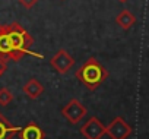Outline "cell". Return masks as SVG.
<instances>
[{
	"instance_id": "6da1fadb",
	"label": "cell",
	"mask_w": 149,
	"mask_h": 139,
	"mask_svg": "<svg viewBox=\"0 0 149 139\" xmlns=\"http://www.w3.org/2000/svg\"><path fill=\"white\" fill-rule=\"evenodd\" d=\"M5 32L10 41V45L13 48V61H19L25 54H31L41 59V54H37L31 51V45L34 44V38L29 35V32L21 27L18 22H12L9 25H5Z\"/></svg>"
},
{
	"instance_id": "7a4b0ae2",
	"label": "cell",
	"mask_w": 149,
	"mask_h": 139,
	"mask_svg": "<svg viewBox=\"0 0 149 139\" xmlns=\"http://www.w3.org/2000/svg\"><path fill=\"white\" fill-rule=\"evenodd\" d=\"M76 79L85 85L88 89L95 91L102 82L107 81L108 78V71L95 59V57H89L78 71L74 73Z\"/></svg>"
},
{
	"instance_id": "3957f363",
	"label": "cell",
	"mask_w": 149,
	"mask_h": 139,
	"mask_svg": "<svg viewBox=\"0 0 149 139\" xmlns=\"http://www.w3.org/2000/svg\"><path fill=\"white\" fill-rule=\"evenodd\" d=\"M88 110L86 107L76 98H72L63 108H61V114L63 117L70 123V124H78L85 116H86Z\"/></svg>"
},
{
	"instance_id": "277c9868",
	"label": "cell",
	"mask_w": 149,
	"mask_h": 139,
	"mask_svg": "<svg viewBox=\"0 0 149 139\" xmlns=\"http://www.w3.org/2000/svg\"><path fill=\"white\" fill-rule=\"evenodd\" d=\"M74 60L72 54H69L64 48L58 50L51 59H50V66L54 69V71L60 75H64L67 73L70 69L74 66Z\"/></svg>"
},
{
	"instance_id": "5b68a950",
	"label": "cell",
	"mask_w": 149,
	"mask_h": 139,
	"mask_svg": "<svg viewBox=\"0 0 149 139\" xmlns=\"http://www.w3.org/2000/svg\"><path fill=\"white\" fill-rule=\"evenodd\" d=\"M81 135L85 139H101L104 135H107V126H104L97 116H92L81 127Z\"/></svg>"
},
{
	"instance_id": "8992f818",
	"label": "cell",
	"mask_w": 149,
	"mask_h": 139,
	"mask_svg": "<svg viewBox=\"0 0 149 139\" xmlns=\"http://www.w3.org/2000/svg\"><path fill=\"white\" fill-rule=\"evenodd\" d=\"M132 133H133L132 126L120 116L113 119L107 126V135L111 139H127Z\"/></svg>"
},
{
	"instance_id": "52a82bcc",
	"label": "cell",
	"mask_w": 149,
	"mask_h": 139,
	"mask_svg": "<svg viewBox=\"0 0 149 139\" xmlns=\"http://www.w3.org/2000/svg\"><path fill=\"white\" fill-rule=\"evenodd\" d=\"M18 135L21 139H44L45 138L44 130L35 122H29L25 127L21 129V132Z\"/></svg>"
},
{
	"instance_id": "ba28073f",
	"label": "cell",
	"mask_w": 149,
	"mask_h": 139,
	"mask_svg": "<svg viewBox=\"0 0 149 139\" xmlns=\"http://www.w3.org/2000/svg\"><path fill=\"white\" fill-rule=\"evenodd\" d=\"M22 127L13 126L2 113H0V139H12L15 135L21 132Z\"/></svg>"
},
{
	"instance_id": "9c48e42d",
	"label": "cell",
	"mask_w": 149,
	"mask_h": 139,
	"mask_svg": "<svg viewBox=\"0 0 149 139\" xmlns=\"http://www.w3.org/2000/svg\"><path fill=\"white\" fill-rule=\"evenodd\" d=\"M22 91H24V94H25L28 98H31V100H37V98H40V97L42 95V92H44V87H42V84H41L38 79L32 78V79H29V81L24 85Z\"/></svg>"
},
{
	"instance_id": "30bf717a",
	"label": "cell",
	"mask_w": 149,
	"mask_h": 139,
	"mask_svg": "<svg viewBox=\"0 0 149 139\" xmlns=\"http://www.w3.org/2000/svg\"><path fill=\"white\" fill-rule=\"evenodd\" d=\"M116 22L118 24V27H120L121 29L127 31V29H130V28L136 24V16H134L130 10L123 9V10L116 16Z\"/></svg>"
},
{
	"instance_id": "8fae6325",
	"label": "cell",
	"mask_w": 149,
	"mask_h": 139,
	"mask_svg": "<svg viewBox=\"0 0 149 139\" xmlns=\"http://www.w3.org/2000/svg\"><path fill=\"white\" fill-rule=\"evenodd\" d=\"M13 101V94L8 88L0 89V105H9Z\"/></svg>"
},
{
	"instance_id": "7c38bea8",
	"label": "cell",
	"mask_w": 149,
	"mask_h": 139,
	"mask_svg": "<svg viewBox=\"0 0 149 139\" xmlns=\"http://www.w3.org/2000/svg\"><path fill=\"white\" fill-rule=\"evenodd\" d=\"M19 3H21L25 9H31V8H34V6L38 3V0H19Z\"/></svg>"
},
{
	"instance_id": "4fadbf2b",
	"label": "cell",
	"mask_w": 149,
	"mask_h": 139,
	"mask_svg": "<svg viewBox=\"0 0 149 139\" xmlns=\"http://www.w3.org/2000/svg\"><path fill=\"white\" fill-rule=\"evenodd\" d=\"M6 69H8V61L0 57V76H2V75L6 72Z\"/></svg>"
},
{
	"instance_id": "5bb4252c",
	"label": "cell",
	"mask_w": 149,
	"mask_h": 139,
	"mask_svg": "<svg viewBox=\"0 0 149 139\" xmlns=\"http://www.w3.org/2000/svg\"><path fill=\"white\" fill-rule=\"evenodd\" d=\"M3 31H5V25H2V24H0V35L3 34Z\"/></svg>"
},
{
	"instance_id": "9a60e30c",
	"label": "cell",
	"mask_w": 149,
	"mask_h": 139,
	"mask_svg": "<svg viewBox=\"0 0 149 139\" xmlns=\"http://www.w3.org/2000/svg\"><path fill=\"white\" fill-rule=\"evenodd\" d=\"M118 2H120V3H126V2H127V0H118Z\"/></svg>"
}]
</instances>
